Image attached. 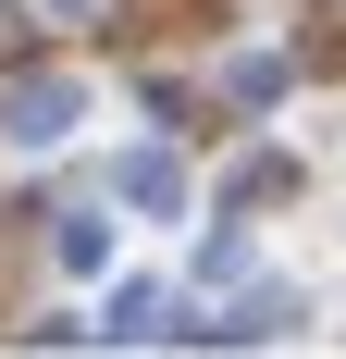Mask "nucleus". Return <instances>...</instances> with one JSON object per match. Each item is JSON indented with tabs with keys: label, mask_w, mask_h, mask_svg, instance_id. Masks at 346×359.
I'll list each match as a JSON object with an SVG mask.
<instances>
[{
	"label": "nucleus",
	"mask_w": 346,
	"mask_h": 359,
	"mask_svg": "<svg viewBox=\"0 0 346 359\" xmlns=\"http://www.w3.org/2000/svg\"><path fill=\"white\" fill-rule=\"evenodd\" d=\"M74 124H87V100H74V87H25V100H13V137H25V149L74 137Z\"/></svg>",
	"instance_id": "obj_1"
},
{
	"label": "nucleus",
	"mask_w": 346,
	"mask_h": 359,
	"mask_svg": "<svg viewBox=\"0 0 346 359\" xmlns=\"http://www.w3.org/2000/svg\"><path fill=\"white\" fill-rule=\"evenodd\" d=\"M124 198H137V211H173V198H186V174H173L161 149H137V161H124Z\"/></svg>",
	"instance_id": "obj_2"
},
{
	"label": "nucleus",
	"mask_w": 346,
	"mask_h": 359,
	"mask_svg": "<svg viewBox=\"0 0 346 359\" xmlns=\"http://www.w3.org/2000/svg\"><path fill=\"white\" fill-rule=\"evenodd\" d=\"M25 50H37V25H25V13H0V62H25Z\"/></svg>",
	"instance_id": "obj_3"
}]
</instances>
